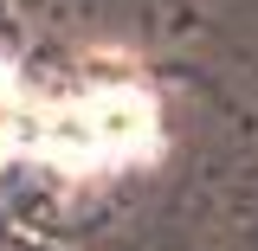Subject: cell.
<instances>
[{"mask_svg": "<svg viewBox=\"0 0 258 251\" xmlns=\"http://www.w3.org/2000/svg\"><path fill=\"white\" fill-rule=\"evenodd\" d=\"M32 148L58 168H123L155 148V97L136 84H84L32 116Z\"/></svg>", "mask_w": 258, "mask_h": 251, "instance_id": "obj_1", "label": "cell"}, {"mask_svg": "<svg viewBox=\"0 0 258 251\" xmlns=\"http://www.w3.org/2000/svg\"><path fill=\"white\" fill-rule=\"evenodd\" d=\"M7 135H20V91H13L7 64H0V148H7Z\"/></svg>", "mask_w": 258, "mask_h": 251, "instance_id": "obj_2", "label": "cell"}]
</instances>
